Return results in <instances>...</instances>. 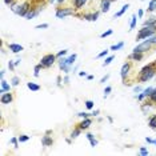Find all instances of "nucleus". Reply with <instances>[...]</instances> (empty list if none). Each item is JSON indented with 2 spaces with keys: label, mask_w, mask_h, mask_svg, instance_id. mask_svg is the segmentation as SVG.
I'll list each match as a JSON object with an SVG mask.
<instances>
[{
  "label": "nucleus",
  "mask_w": 156,
  "mask_h": 156,
  "mask_svg": "<svg viewBox=\"0 0 156 156\" xmlns=\"http://www.w3.org/2000/svg\"><path fill=\"white\" fill-rule=\"evenodd\" d=\"M156 32V25H152V27H148V25H144V27L139 29L137 32V36H136V40H144V39H148Z\"/></svg>",
  "instance_id": "1"
},
{
  "label": "nucleus",
  "mask_w": 156,
  "mask_h": 156,
  "mask_svg": "<svg viewBox=\"0 0 156 156\" xmlns=\"http://www.w3.org/2000/svg\"><path fill=\"white\" fill-rule=\"evenodd\" d=\"M11 9H12V12H15L16 15L25 16L27 12L31 9V5H29V1H25V3H23L21 5H12Z\"/></svg>",
  "instance_id": "2"
},
{
  "label": "nucleus",
  "mask_w": 156,
  "mask_h": 156,
  "mask_svg": "<svg viewBox=\"0 0 156 156\" xmlns=\"http://www.w3.org/2000/svg\"><path fill=\"white\" fill-rule=\"evenodd\" d=\"M152 44H153V42H152V36H151V37H148V40H145V42H143V43L137 44L136 47L133 48V52H140V54H143V52L148 51Z\"/></svg>",
  "instance_id": "3"
},
{
  "label": "nucleus",
  "mask_w": 156,
  "mask_h": 156,
  "mask_svg": "<svg viewBox=\"0 0 156 156\" xmlns=\"http://www.w3.org/2000/svg\"><path fill=\"white\" fill-rule=\"evenodd\" d=\"M56 62V55H52V54H48V55H44L42 60H40V64L44 67V68H50L52 67V64Z\"/></svg>",
  "instance_id": "4"
},
{
  "label": "nucleus",
  "mask_w": 156,
  "mask_h": 156,
  "mask_svg": "<svg viewBox=\"0 0 156 156\" xmlns=\"http://www.w3.org/2000/svg\"><path fill=\"white\" fill-rule=\"evenodd\" d=\"M76 8H58V11H56V17L59 19H64L66 16H70V15H74V12Z\"/></svg>",
  "instance_id": "5"
},
{
  "label": "nucleus",
  "mask_w": 156,
  "mask_h": 156,
  "mask_svg": "<svg viewBox=\"0 0 156 156\" xmlns=\"http://www.w3.org/2000/svg\"><path fill=\"white\" fill-rule=\"evenodd\" d=\"M155 74H156V71L151 68L149 71H147V72H144V74L140 75V82H143V83H144V82H148V80H151V79L155 76Z\"/></svg>",
  "instance_id": "6"
},
{
  "label": "nucleus",
  "mask_w": 156,
  "mask_h": 156,
  "mask_svg": "<svg viewBox=\"0 0 156 156\" xmlns=\"http://www.w3.org/2000/svg\"><path fill=\"white\" fill-rule=\"evenodd\" d=\"M12 100H13V96H12L11 92H4V94H1V98H0L1 104H9Z\"/></svg>",
  "instance_id": "7"
},
{
  "label": "nucleus",
  "mask_w": 156,
  "mask_h": 156,
  "mask_svg": "<svg viewBox=\"0 0 156 156\" xmlns=\"http://www.w3.org/2000/svg\"><path fill=\"white\" fill-rule=\"evenodd\" d=\"M40 11H42V8H31V9L27 12V15L24 16V17H25L27 20H31V19H33L35 16L39 15Z\"/></svg>",
  "instance_id": "8"
},
{
  "label": "nucleus",
  "mask_w": 156,
  "mask_h": 156,
  "mask_svg": "<svg viewBox=\"0 0 156 156\" xmlns=\"http://www.w3.org/2000/svg\"><path fill=\"white\" fill-rule=\"evenodd\" d=\"M8 48H9V50H11L13 54H19V52H21L24 50L23 46H20V44H15V43L8 44Z\"/></svg>",
  "instance_id": "9"
},
{
  "label": "nucleus",
  "mask_w": 156,
  "mask_h": 156,
  "mask_svg": "<svg viewBox=\"0 0 156 156\" xmlns=\"http://www.w3.org/2000/svg\"><path fill=\"white\" fill-rule=\"evenodd\" d=\"M129 68H131L129 63H125V64H123V67H121L120 76H121V79H123V80H124V79L127 78V75H128V72H129Z\"/></svg>",
  "instance_id": "10"
},
{
  "label": "nucleus",
  "mask_w": 156,
  "mask_h": 156,
  "mask_svg": "<svg viewBox=\"0 0 156 156\" xmlns=\"http://www.w3.org/2000/svg\"><path fill=\"white\" fill-rule=\"evenodd\" d=\"M152 92H153V88L152 87H149V88H147V90L143 91V94H140L139 96H137V100H143V99L147 98V96H151Z\"/></svg>",
  "instance_id": "11"
},
{
  "label": "nucleus",
  "mask_w": 156,
  "mask_h": 156,
  "mask_svg": "<svg viewBox=\"0 0 156 156\" xmlns=\"http://www.w3.org/2000/svg\"><path fill=\"white\" fill-rule=\"evenodd\" d=\"M0 84H1L0 94H4V92H9V91H11V86H9V84H8V83L5 82L4 79H1V83H0Z\"/></svg>",
  "instance_id": "12"
},
{
  "label": "nucleus",
  "mask_w": 156,
  "mask_h": 156,
  "mask_svg": "<svg viewBox=\"0 0 156 156\" xmlns=\"http://www.w3.org/2000/svg\"><path fill=\"white\" fill-rule=\"evenodd\" d=\"M91 124H92V120H91L90 117H87V119H84V120H83L82 123L79 124V128L83 131V129H87V128H88Z\"/></svg>",
  "instance_id": "13"
},
{
  "label": "nucleus",
  "mask_w": 156,
  "mask_h": 156,
  "mask_svg": "<svg viewBox=\"0 0 156 156\" xmlns=\"http://www.w3.org/2000/svg\"><path fill=\"white\" fill-rule=\"evenodd\" d=\"M109 5H111V0H102V5H100V8H102V12H108L109 11Z\"/></svg>",
  "instance_id": "14"
},
{
  "label": "nucleus",
  "mask_w": 156,
  "mask_h": 156,
  "mask_svg": "<svg viewBox=\"0 0 156 156\" xmlns=\"http://www.w3.org/2000/svg\"><path fill=\"white\" fill-rule=\"evenodd\" d=\"M42 144H43L44 147H50V145L54 144V140H52V137L46 135V136H43V139H42Z\"/></svg>",
  "instance_id": "15"
},
{
  "label": "nucleus",
  "mask_w": 156,
  "mask_h": 156,
  "mask_svg": "<svg viewBox=\"0 0 156 156\" xmlns=\"http://www.w3.org/2000/svg\"><path fill=\"white\" fill-rule=\"evenodd\" d=\"M128 8H129V4H124V5H123V7L120 8V11H117L116 13L113 15V17H115V19H116V17H120V16L123 15V13H124V12L127 11V9H128Z\"/></svg>",
  "instance_id": "16"
},
{
  "label": "nucleus",
  "mask_w": 156,
  "mask_h": 156,
  "mask_svg": "<svg viewBox=\"0 0 156 156\" xmlns=\"http://www.w3.org/2000/svg\"><path fill=\"white\" fill-rule=\"evenodd\" d=\"M86 3H87V0H74V4H75L76 9H82L86 5Z\"/></svg>",
  "instance_id": "17"
},
{
  "label": "nucleus",
  "mask_w": 156,
  "mask_h": 156,
  "mask_svg": "<svg viewBox=\"0 0 156 156\" xmlns=\"http://www.w3.org/2000/svg\"><path fill=\"white\" fill-rule=\"evenodd\" d=\"M87 139L90 140L91 147H96V145H98V140L94 137V135H92V133H87Z\"/></svg>",
  "instance_id": "18"
},
{
  "label": "nucleus",
  "mask_w": 156,
  "mask_h": 156,
  "mask_svg": "<svg viewBox=\"0 0 156 156\" xmlns=\"http://www.w3.org/2000/svg\"><path fill=\"white\" fill-rule=\"evenodd\" d=\"M144 25H148V27H152V25H156V17H149L148 20H145L144 24H143V27Z\"/></svg>",
  "instance_id": "19"
},
{
  "label": "nucleus",
  "mask_w": 156,
  "mask_h": 156,
  "mask_svg": "<svg viewBox=\"0 0 156 156\" xmlns=\"http://www.w3.org/2000/svg\"><path fill=\"white\" fill-rule=\"evenodd\" d=\"M131 58H132L135 62H140L141 59H143V54H140V52H132Z\"/></svg>",
  "instance_id": "20"
},
{
  "label": "nucleus",
  "mask_w": 156,
  "mask_h": 156,
  "mask_svg": "<svg viewBox=\"0 0 156 156\" xmlns=\"http://www.w3.org/2000/svg\"><path fill=\"white\" fill-rule=\"evenodd\" d=\"M27 87H28V90H31V91H39L40 90V86L39 84H35V83H27Z\"/></svg>",
  "instance_id": "21"
},
{
  "label": "nucleus",
  "mask_w": 156,
  "mask_h": 156,
  "mask_svg": "<svg viewBox=\"0 0 156 156\" xmlns=\"http://www.w3.org/2000/svg\"><path fill=\"white\" fill-rule=\"evenodd\" d=\"M148 125L152 129H156V115H153V116L148 120Z\"/></svg>",
  "instance_id": "22"
},
{
  "label": "nucleus",
  "mask_w": 156,
  "mask_h": 156,
  "mask_svg": "<svg viewBox=\"0 0 156 156\" xmlns=\"http://www.w3.org/2000/svg\"><path fill=\"white\" fill-rule=\"evenodd\" d=\"M76 58H78V55L76 54H74V55H71L70 58H67V63H68V66H72V64H74L75 63V60H76Z\"/></svg>",
  "instance_id": "23"
},
{
  "label": "nucleus",
  "mask_w": 156,
  "mask_h": 156,
  "mask_svg": "<svg viewBox=\"0 0 156 156\" xmlns=\"http://www.w3.org/2000/svg\"><path fill=\"white\" fill-rule=\"evenodd\" d=\"M123 46H124L123 42H120V43H117V44H113V46H111V51H117V50L123 48Z\"/></svg>",
  "instance_id": "24"
},
{
  "label": "nucleus",
  "mask_w": 156,
  "mask_h": 156,
  "mask_svg": "<svg viewBox=\"0 0 156 156\" xmlns=\"http://www.w3.org/2000/svg\"><path fill=\"white\" fill-rule=\"evenodd\" d=\"M135 27H136V15H132V17H131V24H129V31L133 29Z\"/></svg>",
  "instance_id": "25"
},
{
  "label": "nucleus",
  "mask_w": 156,
  "mask_h": 156,
  "mask_svg": "<svg viewBox=\"0 0 156 156\" xmlns=\"http://www.w3.org/2000/svg\"><path fill=\"white\" fill-rule=\"evenodd\" d=\"M80 132H82V129H80V128L74 129V131H72V133H71V137H72V139H76V137L80 135Z\"/></svg>",
  "instance_id": "26"
},
{
  "label": "nucleus",
  "mask_w": 156,
  "mask_h": 156,
  "mask_svg": "<svg viewBox=\"0 0 156 156\" xmlns=\"http://www.w3.org/2000/svg\"><path fill=\"white\" fill-rule=\"evenodd\" d=\"M148 11H151V12L156 11V0H152V1L149 3V5H148Z\"/></svg>",
  "instance_id": "27"
},
{
  "label": "nucleus",
  "mask_w": 156,
  "mask_h": 156,
  "mask_svg": "<svg viewBox=\"0 0 156 156\" xmlns=\"http://www.w3.org/2000/svg\"><path fill=\"white\" fill-rule=\"evenodd\" d=\"M19 83H20V79L17 78V76H13L12 78V80H11V84L13 87H16V86H19Z\"/></svg>",
  "instance_id": "28"
},
{
  "label": "nucleus",
  "mask_w": 156,
  "mask_h": 156,
  "mask_svg": "<svg viewBox=\"0 0 156 156\" xmlns=\"http://www.w3.org/2000/svg\"><path fill=\"white\" fill-rule=\"evenodd\" d=\"M113 59H115V56H108V58L104 60V63H103V67H105V66H108V64H111V62H112Z\"/></svg>",
  "instance_id": "29"
},
{
  "label": "nucleus",
  "mask_w": 156,
  "mask_h": 156,
  "mask_svg": "<svg viewBox=\"0 0 156 156\" xmlns=\"http://www.w3.org/2000/svg\"><path fill=\"white\" fill-rule=\"evenodd\" d=\"M17 139H19L20 143H25V141L29 140V136H27V135H21V136H19Z\"/></svg>",
  "instance_id": "30"
},
{
  "label": "nucleus",
  "mask_w": 156,
  "mask_h": 156,
  "mask_svg": "<svg viewBox=\"0 0 156 156\" xmlns=\"http://www.w3.org/2000/svg\"><path fill=\"white\" fill-rule=\"evenodd\" d=\"M42 68H43V66H42V64H37V66L35 67V76L36 78H39V72H40V70H42Z\"/></svg>",
  "instance_id": "31"
},
{
  "label": "nucleus",
  "mask_w": 156,
  "mask_h": 156,
  "mask_svg": "<svg viewBox=\"0 0 156 156\" xmlns=\"http://www.w3.org/2000/svg\"><path fill=\"white\" fill-rule=\"evenodd\" d=\"M112 29H108V31H105V32H103L102 35H100V37L102 39H104V37H107V36H109V35H112Z\"/></svg>",
  "instance_id": "32"
},
{
  "label": "nucleus",
  "mask_w": 156,
  "mask_h": 156,
  "mask_svg": "<svg viewBox=\"0 0 156 156\" xmlns=\"http://www.w3.org/2000/svg\"><path fill=\"white\" fill-rule=\"evenodd\" d=\"M50 25H48L47 23H44V24H39V25H36V29H46V28H48Z\"/></svg>",
  "instance_id": "33"
},
{
  "label": "nucleus",
  "mask_w": 156,
  "mask_h": 156,
  "mask_svg": "<svg viewBox=\"0 0 156 156\" xmlns=\"http://www.w3.org/2000/svg\"><path fill=\"white\" fill-rule=\"evenodd\" d=\"M86 107L88 109H92V108H94V102H92V100H87V102H86Z\"/></svg>",
  "instance_id": "34"
},
{
  "label": "nucleus",
  "mask_w": 156,
  "mask_h": 156,
  "mask_svg": "<svg viewBox=\"0 0 156 156\" xmlns=\"http://www.w3.org/2000/svg\"><path fill=\"white\" fill-rule=\"evenodd\" d=\"M99 17V12H95V13H91V21H96Z\"/></svg>",
  "instance_id": "35"
},
{
  "label": "nucleus",
  "mask_w": 156,
  "mask_h": 156,
  "mask_svg": "<svg viewBox=\"0 0 156 156\" xmlns=\"http://www.w3.org/2000/svg\"><path fill=\"white\" fill-rule=\"evenodd\" d=\"M111 91H112V87H105V90H104V98H105V96H108V95L111 94Z\"/></svg>",
  "instance_id": "36"
},
{
  "label": "nucleus",
  "mask_w": 156,
  "mask_h": 156,
  "mask_svg": "<svg viewBox=\"0 0 156 156\" xmlns=\"http://www.w3.org/2000/svg\"><path fill=\"white\" fill-rule=\"evenodd\" d=\"M67 50H63V51H60V52H58V55H56V58H62V56H66L67 55Z\"/></svg>",
  "instance_id": "37"
},
{
  "label": "nucleus",
  "mask_w": 156,
  "mask_h": 156,
  "mask_svg": "<svg viewBox=\"0 0 156 156\" xmlns=\"http://www.w3.org/2000/svg\"><path fill=\"white\" fill-rule=\"evenodd\" d=\"M148 149L147 148H144V147H141L140 148V155H143V156H145V155H148Z\"/></svg>",
  "instance_id": "38"
},
{
  "label": "nucleus",
  "mask_w": 156,
  "mask_h": 156,
  "mask_svg": "<svg viewBox=\"0 0 156 156\" xmlns=\"http://www.w3.org/2000/svg\"><path fill=\"white\" fill-rule=\"evenodd\" d=\"M17 141H19V139H16V137H12V139H11V143L13 144L15 148H17Z\"/></svg>",
  "instance_id": "39"
},
{
  "label": "nucleus",
  "mask_w": 156,
  "mask_h": 156,
  "mask_svg": "<svg viewBox=\"0 0 156 156\" xmlns=\"http://www.w3.org/2000/svg\"><path fill=\"white\" fill-rule=\"evenodd\" d=\"M78 116H79V117H84V119H87V117L90 116V113H86V112H79V113H78Z\"/></svg>",
  "instance_id": "40"
},
{
  "label": "nucleus",
  "mask_w": 156,
  "mask_h": 156,
  "mask_svg": "<svg viewBox=\"0 0 156 156\" xmlns=\"http://www.w3.org/2000/svg\"><path fill=\"white\" fill-rule=\"evenodd\" d=\"M15 63H12L11 62V60H9V62H8V68H9V70H11V71H13V70H15Z\"/></svg>",
  "instance_id": "41"
},
{
  "label": "nucleus",
  "mask_w": 156,
  "mask_h": 156,
  "mask_svg": "<svg viewBox=\"0 0 156 156\" xmlns=\"http://www.w3.org/2000/svg\"><path fill=\"white\" fill-rule=\"evenodd\" d=\"M107 55H108V51H107V50H104V51H102L100 54L98 55V58H104V56H107Z\"/></svg>",
  "instance_id": "42"
},
{
  "label": "nucleus",
  "mask_w": 156,
  "mask_h": 156,
  "mask_svg": "<svg viewBox=\"0 0 156 156\" xmlns=\"http://www.w3.org/2000/svg\"><path fill=\"white\" fill-rule=\"evenodd\" d=\"M149 98L152 99V102H155V103H156V90H153V92L151 94V96H149Z\"/></svg>",
  "instance_id": "43"
},
{
  "label": "nucleus",
  "mask_w": 156,
  "mask_h": 156,
  "mask_svg": "<svg viewBox=\"0 0 156 156\" xmlns=\"http://www.w3.org/2000/svg\"><path fill=\"white\" fill-rule=\"evenodd\" d=\"M108 78H109V75H105L104 78H102V80H100V83H105L107 80H108Z\"/></svg>",
  "instance_id": "44"
},
{
  "label": "nucleus",
  "mask_w": 156,
  "mask_h": 156,
  "mask_svg": "<svg viewBox=\"0 0 156 156\" xmlns=\"http://www.w3.org/2000/svg\"><path fill=\"white\" fill-rule=\"evenodd\" d=\"M133 91H135V92H140V91H141V87H139V86H137V87H133Z\"/></svg>",
  "instance_id": "45"
},
{
  "label": "nucleus",
  "mask_w": 156,
  "mask_h": 156,
  "mask_svg": "<svg viewBox=\"0 0 156 156\" xmlns=\"http://www.w3.org/2000/svg\"><path fill=\"white\" fill-rule=\"evenodd\" d=\"M145 140H147V143H153L155 144V140H152L151 137H145Z\"/></svg>",
  "instance_id": "46"
},
{
  "label": "nucleus",
  "mask_w": 156,
  "mask_h": 156,
  "mask_svg": "<svg viewBox=\"0 0 156 156\" xmlns=\"http://www.w3.org/2000/svg\"><path fill=\"white\" fill-rule=\"evenodd\" d=\"M4 74H5V71H4V70L0 71V79H3V78H4Z\"/></svg>",
  "instance_id": "47"
},
{
  "label": "nucleus",
  "mask_w": 156,
  "mask_h": 156,
  "mask_svg": "<svg viewBox=\"0 0 156 156\" xmlns=\"http://www.w3.org/2000/svg\"><path fill=\"white\" fill-rule=\"evenodd\" d=\"M20 62H21V59H16V60H15V66H19Z\"/></svg>",
  "instance_id": "48"
},
{
  "label": "nucleus",
  "mask_w": 156,
  "mask_h": 156,
  "mask_svg": "<svg viewBox=\"0 0 156 156\" xmlns=\"http://www.w3.org/2000/svg\"><path fill=\"white\" fill-rule=\"evenodd\" d=\"M79 76H87V72L82 71V72H79Z\"/></svg>",
  "instance_id": "49"
},
{
  "label": "nucleus",
  "mask_w": 156,
  "mask_h": 156,
  "mask_svg": "<svg viewBox=\"0 0 156 156\" xmlns=\"http://www.w3.org/2000/svg\"><path fill=\"white\" fill-rule=\"evenodd\" d=\"M12 1H13V0H4V3L5 4H12Z\"/></svg>",
  "instance_id": "50"
},
{
  "label": "nucleus",
  "mask_w": 156,
  "mask_h": 156,
  "mask_svg": "<svg viewBox=\"0 0 156 156\" xmlns=\"http://www.w3.org/2000/svg\"><path fill=\"white\" fill-rule=\"evenodd\" d=\"M137 13H139V17H141V16H143V9H139Z\"/></svg>",
  "instance_id": "51"
},
{
  "label": "nucleus",
  "mask_w": 156,
  "mask_h": 156,
  "mask_svg": "<svg viewBox=\"0 0 156 156\" xmlns=\"http://www.w3.org/2000/svg\"><path fill=\"white\" fill-rule=\"evenodd\" d=\"M92 115H94V116H96V115H99V109H96V111H94V112H92Z\"/></svg>",
  "instance_id": "52"
},
{
  "label": "nucleus",
  "mask_w": 156,
  "mask_h": 156,
  "mask_svg": "<svg viewBox=\"0 0 156 156\" xmlns=\"http://www.w3.org/2000/svg\"><path fill=\"white\" fill-rule=\"evenodd\" d=\"M87 79H88V80H92V79H94V76H92V75H87Z\"/></svg>",
  "instance_id": "53"
},
{
  "label": "nucleus",
  "mask_w": 156,
  "mask_h": 156,
  "mask_svg": "<svg viewBox=\"0 0 156 156\" xmlns=\"http://www.w3.org/2000/svg\"><path fill=\"white\" fill-rule=\"evenodd\" d=\"M64 82H66V83L70 82V79H68V76H66V78H64Z\"/></svg>",
  "instance_id": "54"
},
{
  "label": "nucleus",
  "mask_w": 156,
  "mask_h": 156,
  "mask_svg": "<svg viewBox=\"0 0 156 156\" xmlns=\"http://www.w3.org/2000/svg\"><path fill=\"white\" fill-rule=\"evenodd\" d=\"M63 1H66V0H58V3H63Z\"/></svg>",
  "instance_id": "55"
},
{
  "label": "nucleus",
  "mask_w": 156,
  "mask_h": 156,
  "mask_svg": "<svg viewBox=\"0 0 156 156\" xmlns=\"http://www.w3.org/2000/svg\"><path fill=\"white\" fill-rule=\"evenodd\" d=\"M55 1H56V0H50V3H55Z\"/></svg>",
  "instance_id": "56"
},
{
  "label": "nucleus",
  "mask_w": 156,
  "mask_h": 156,
  "mask_svg": "<svg viewBox=\"0 0 156 156\" xmlns=\"http://www.w3.org/2000/svg\"><path fill=\"white\" fill-rule=\"evenodd\" d=\"M111 1H116V0H111Z\"/></svg>",
  "instance_id": "57"
},
{
  "label": "nucleus",
  "mask_w": 156,
  "mask_h": 156,
  "mask_svg": "<svg viewBox=\"0 0 156 156\" xmlns=\"http://www.w3.org/2000/svg\"><path fill=\"white\" fill-rule=\"evenodd\" d=\"M155 145H156V140H155Z\"/></svg>",
  "instance_id": "58"
}]
</instances>
